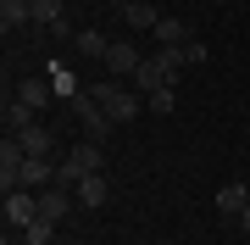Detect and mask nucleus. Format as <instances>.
<instances>
[{
    "mask_svg": "<svg viewBox=\"0 0 250 245\" xmlns=\"http://www.w3.org/2000/svg\"><path fill=\"white\" fill-rule=\"evenodd\" d=\"M95 100L106 106V117H111V123H134L139 111H145V95H139V89H128L123 78H100V84H95Z\"/></svg>",
    "mask_w": 250,
    "mask_h": 245,
    "instance_id": "nucleus-1",
    "label": "nucleus"
},
{
    "mask_svg": "<svg viewBox=\"0 0 250 245\" xmlns=\"http://www.w3.org/2000/svg\"><path fill=\"white\" fill-rule=\"evenodd\" d=\"M67 111H72V117H78L83 123V139H95V145H100V139H106L111 134V117H106V106H100V100H95V89H83V95H72L67 100Z\"/></svg>",
    "mask_w": 250,
    "mask_h": 245,
    "instance_id": "nucleus-2",
    "label": "nucleus"
},
{
    "mask_svg": "<svg viewBox=\"0 0 250 245\" xmlns=\"http://www.w3.org/2000/svg\"><path fill=\"white\" fill-rule=\"evenodd\" d=\"M139 62H145V50L134 45V39H111V50H106V73L111 78H134Z\"/></svg>",
    "mask_w": 250,
    "mask_h": 245,
    "instance_id": "nucleus-3",
    "label": "nucleus"
},
{
    "mask_svg": "<svg viewBox=\"0 0 250 245\" xmlns=\"http://www.w3.org/2000/svg\"><path fill=\"white\" fill-rule=\"evenodd\" d=\"M34 218H39V190H11V195H6V228L22 234Z\"/></svg>",
    "mask_w": 250,
    "mask_h": 245,
    "instance_id": "nucleus-4",
    "label": "nucleus"
},
{
    "mask_svg": "<svg viewBox=\"0 0 250 245\" xmlns=\"http://www.w3.org/2000/svg\"><path fill=\"white\" fill-rule=\"evenodd\" d=\"M117 17H123L134 34H156V22H161V11L150 6V0H117Z\"/></svg>",
    "mask_w": 250,
    "mask_h": 245,
    "instance_id": "nucleus-5",
    "label": "nucleus"
},
{
    "mask_svg": "<svg viewBox=\"0 0 250 245\" xmlns=\"http://www.w3.org/2000/svg\"><path fill=\"white\" fill-rule=\"evenodd\" d=\"M106 50H111V39L100 28H78L72 34V56H83V62H106Z\"/></svg>",
    "mask_w": 250,
    "mask_h": 245,
    "instance_id": "nucleus-6",
    "label": "nucleus"
},
{
    "mask_svg": "<svg viewBox=\"0 0 250 245\" xmlns=\"http://www.w3.org/2000/svg\"><path fill=\"white\" fill-rule=\"evenodd\" d=\"M50 184H56V162H50V156H28L22 190H50Z\"/></svg>",
    "mask_w": 250,
    "mask_h": 245,
    "instance_id": "nucleus-7",
    "label": "nucleus"
},
{
    "mask_svg": "<svg viewBox=\"0 0 250 245\" xmlns=\"http://www.w3.org/2000/svg\"><path fill=\"white\" fill-rule=\"evenodd\" d=\"M17 100L34 106V111H45L50 100H56V89H50V78H22V84H17Z\"/></svg>",
    "mask_w": 250,
    "mask_h": 245,
    "instance_id": "nucleus-8",
    "label": "nucleus"
},
{
    "mask_svg": "<svg viewBox=\"0 0 250 245\" xmlns=\"http://www.w3.org/2000/svg\"><path fill=\"white\" fill-rule=\"evenodd\" d=\"M106 195H111L106 173H89V178L78 184V206H89V212H100V206H106Z\"/></svg>",
    "mask_w": 250,
    "mask_h": 245,
    "instance_id": "nucleus-9",
    "label": "nucleus"
},
{
    "mask_svg": "<svg viewBox=\"0 0 250 245\" xmlns=\"http://www.w3.org/2000/svg\"><path fill=\"white\" fill-rule=\"evenodd\" d=\"M72 200H78V195H67L62 184H50V190H39V212H45V218H56V223H62L67 212H72Z\"/></svg>",
    "mask_w": 250,
    "mask_h": 245,
    "instance_id": "nucleus-10",
    "label": "nucleus"
},
{
    "mask_svg": "<svg viewBox=\"0 0 250 245\" xmlns=\"http://www.w3.org/2000/svg\"><path fill=\"white\" fill-rule=\"evenodd\" d=\"M0 28H34V6L28 0H0Z\"/></svg>",
    "mask_w": 250,
    "mask_h": 245,
    "instance_id": "nucleus-11",
    "label": "nucleus"
},
{
    "mask_svg": "<svg viewBox=\"0 0 250 245\" xmlns=\"http://www.w3.org/2000/svg\"><path fill=\"white\" fill-rule=\"evenodd\" d=\"M50 89H56V100H72V95H83V84L72 78V67H62V62H50Z\"/></svg>",
    "mask_w": 250,
    "mask_h": 245,
    "instance_id": "nucleus-12",
    "label": "nucleus"
},
{
    "mask_svg": "<svg viewBox=\"0 0 250 245\" xmlns=\"http://www.w3.org/2000/svg\"><path fill=\"white\" fill-rule=\"evenodd\" d=\"M34 123H39V111L22 106V100L11 95V100H6V134H22V128H34Z\"/></svg>",
    "mask_w": 250,
    "mask_h": 245,
    "instance_id": "nucleus-13",
    "label": "nucleus"
},
{
    "mask_svg": "<svg viewBox=\"0 0 250 245\" xmlns=\"http://www.w3.org/2000/svg\"><path fill=\"white\" fill-rule=\"evenodd\" d=\"M245 206H250V190H245V184H223V190H217V212H228V218H239Z\"/></svg>",
    "mask_w": 250,
    "mask_h": 245,
    "instance_id": "nucleus-14",
    "label": "nucleus"
},
{
    "mask_svg": "<svg viewBox=\"0 0 250 245\" xmlns=\"http://www.w3.org/2000/svg\"><path fill=\"white\" fill-rule=\"evenodd\" d=\"M34 6V28H56L67 17V0H28Z\"/></svg>",
    "mask_w": 250,
    "mask_h": 245,
    "instance_id": "nucleus-15",
    "label": "nucleus"
},
{
    "mask_svg": "<svg viewBox=\"0 0 250 245\" xmlns=\"http://www.w3.org/2000/svg\"><path fill=\"white\" fill-rule=\"evenodd\" d=\"M17 139H22V151H28V156H50V123H34V128H22Z\"/></svg>",
    "mask_w": 250,
    "mask_h": 245,
    "instance_id": "nucleus-16",
    "label": "nucleus"
},
{
    "mask_svg": "<svg viewBox=\"0 0 250 245\" xmlns=\"http://www.w3.org/2000/svg\"><path fill=\"white\" fill-rule=\"evenodd\" d=\"M150 39H156V45H184V39H189V28H184L178 17H161V22H156V34H150Z\"/></svg>",
    "mask_w": 250,
    "mask_h": 245,
    "instance_id": "nucleus-17",
    "label": "nucleus"
},
{
    "mask_svg": "<svg viewBox=\"0 0 250 245\" xmlns=\"http://www.w3.org/2000/svg\"><path fill=\"white\" fill-rule=\"evenodd\" d=\"M22 240H28V245H50V240H56V218H45V212H39V218L22 228Z\"/></svg>",
    "mask_w": 250,
    "mask_h": 245,
    "instance_id": "nucleus-18",
    "label": "nucleus"
},
{
    "mask_svg": "<svg viewBox=\"0 0 250 245\" xmlns=\"http://www.w3.org/2000/svg\"><path fill=\"white\" fill-rule=\"evenodd\" d=\"M145 106H150L156 117H167V111L178 106V89H156V95H145Z\"/></svg>",
    "mask_w": 250,
    "mask_h": 245,
    "instance_id": "nucleus-19",
    "label": "nucleus"
},
{
    "mask_svg": "<svg viewBox=\"0 0 250 245\" xmlns=\"http://www.w3.org/2000/svg\"><path fill=\"white\" fill-rule=\"evenodd\" d=\"M206 56H211V50H206V45H200V39H184V62H189V67H200V62H206Z\"/></svg>",
    "mask_w": 250,
    "mask_h": 245,
    "instance_id": "nucleus-20",
    "label": "nucleus"
},
{
    "mask_svg": "<svg viewBox=\"0 0 250 245\" xmlns=\"http://www.w3.org/2000/svg\"><path fill=\"white\" fill-rule=\"evenodd\" d=\"M0 245H28V240H22V234H11V228H6V240H0Z\"/></svg>",
    "mask_w": 250,
    "mask_h": 245,
    "instance_id": "nucleus-21",
    "label": "nucleus"
},
{
    "mask_svg": "<svg viewBox=\"0 0 250 245\" xmlns=\"http://www.w3.org/2000/svg\"><path fill=\"white\" fill-rule=\"evenodd\" d=\"M239 228H245V234H250V206H245V212H239Z\"/></svg>",
    "mask_w": 250,
    "mask_h": 245,
    "instance_id": "nucleus-22",
    "label": "nucleus"
},
{
    "mask_svg": "<svg viewBox=\"0 0 250 245\" xmlns=\"http://www.w3.org/2000/svg\"><path fill=\"white\" fill-rule=\"evenodd\" d=\"M245 190H250V184H245Z\"/></svg>",
    "mask_w": 250,
    "mask_h": 245,
    "instance_id": "nucleus-23",
    "label": "nucleus"
},
{
    "mask_svg": "<svg viewBox=\"0 0 250 245\" xmlns=\"http://www.w3.org/2000/svg\"><path fill=\"white\" fill-rule=\"evenodd\" d=\"M67 6H72V0H67Z\"/></svg>",
    "mask_w": 250,
    "mask_h": 245,
    "instance_id": "nucleus-24",
    "label": "nucleus"
}]
</instances>
